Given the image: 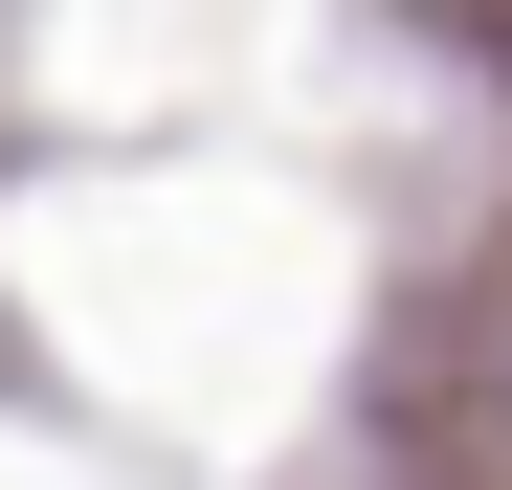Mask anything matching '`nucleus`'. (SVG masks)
Here are the masks:
<instances>
[{
	"mask_svg": "<svg viewBox=\"0 0 512 490\" xmlns=\"http://www.w3.org/2000/svg\"><path fill=\"white\" fill-rule=\"evenodd\" d=\"M490 424H512V268H490Z\"/></svg>",
	"mask_w": 512,
	"mask_h": 490,
	"instance_id": "1",
	"label": "nucleus"
}]
</instances>
